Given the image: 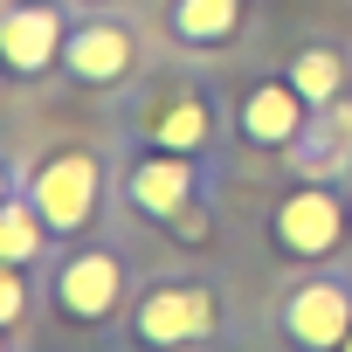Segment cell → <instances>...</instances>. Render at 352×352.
<instances>
[{
	"mask_svg": "<svg viewBox=\"0 0 352 352\" xmlns=\"http://www.w3.org/2000/svg\"><path fill=\"white\" fill-rule=\"evenodd\" d=\"M221 324H228V311L208 276H152L124 304L118 345L124 352H208L221 338Z\"/></svg>",
	"mask_w": 352,
	"mask_h": 352,
	"instance_id": "cell-1",
	"label": "cell"
},
{
	"mask_svg": "<svg viewBox=\"0 0 352 352\" xmlns=\"http://www.w3.org/2000/svg\"><path fill=\"white\" fill-rule=\"evenodd\" d=\"M118 131L131 145H152V152H194V159H208L221 145V111H214V97H208L201 76L166 69V76H138L131 83Z\"/></svg>",
	"mask_w": 352,
	"mask_h": 352,
	"instance_id": "cell-2",
	"label": "cell"
},
{
	"mask_svg": "<svg viewBox=\"0 0 352 352\" xmlns=\"http://www.w3.org/2000/svg\"><path fill=\"white\" fill-rule=\"evenodd\" d=\"M345 242H352V180H297L270 208V249L297 270L338 263Z\"/></svg>",
	"mask_w": 352,
	"mask_h": 352,
	"instance_id": "cell-3",
	"label": "cell"
},
{
	"mask_svg": "<svg viewBox=\"0 0 352 352\" xmlns=\"http://www.w3.org/2000/svg\"><path fill=\"white\" fill-rule=\"evenodd\" d=\"M49 311L76 331H97L111 318H124L131 304V270H124V249L118 242H69L56 263H49Z\"/></svg>",
	"mask_w": 352,
	"mask_h": 352,
	"instance_id": "cell-4",
	"label": "cell"
},
{
	"mask_svg": "<svg viewBox=\"0 0 352 352\" xmlns=\"http://www.w3.org/2000/svg\"><path fill=\"white\" fill-rule=\"evenodd\" d=\"M21 187L42 208V221H49L56 242H83L97 228V214H104V159L83 152V145H49L21 173Z\"/></svg>",
	"mask_w": 352,
	"mask_h": 352,
	"instance_id": "cell-5",
	"label": "cell"
},
{
	"mask_svg": "<svg viewBox=\"0 0 352 352\" xmlns=\"http://www.w3.org/2000/svg\"><path fill=\"white\" fill-rule=\"evenodd\" d=\"M270 318H276V338L290 352H338L345 331H352V270H338V263L297 270L276 290Z\"/></svg>",
	"mask_w": 352,
	"mask_h": 352,
	"instance_id": "cell-6",
	"label": "cell"
},
{
	"mask_svg": "<svg viewBox=\"0 0 352 352\" xmlns=\"http://www.w3.org/2000/svg\"><path fill=\"white\" fill-rule=\"evenodd\" d=\"M208 194V159L194 152H152V145H131L124 152V173H118V201L145 221H173L187 201Z\"/></svg>",
	"mask_w": 352,
	"mask_h": 352,
	"instance_id": "cell-7",
	"label": "cell"
},
{
	"mask_svg": "<svg viewBox=\"0 0 352 352\" xmlns=\"http://www.w3.org/2000/svg\"><path fill=\"white\" fill-rule=\"evenodd\" d=\"M56 69L76 90L138 83V28L124 14H69V35H63V63Z\"/></svg>",
	"mask_w": 352,
	"mask_h": 352,
	"instance_id": "cell-8",
	"label": "cell"
},
{
	"mask_svg": "<svg viewBox=\"0 0 352 352\" xmlns=\"http://www.w3.org/2000/svg\"><path fill=\"white\" fill-rule=\"evenodd\" d=\"M63 35H69L63 0H0V76L42 83L63 63Z\"/></svg>",
	"mask_w": 352,
	"mask_h": 352,
	"instance_id": "cell-9",
	"label": "cell"
},
{
	"mask_svg": "<svg viewBox=\"0 0 352 352\" xmlns=\"http://www.w3.org/2000/svg\"><path fill=\"white\" fill-rule=\"evenodd\" d=\"M304 124H311V104H304V90L283 76V69H270V76H256L242 97H235V138L249 145V152H290L297 138H304Z\"/></svg>",
	"mask_w": 352,
	"mask_h": 352,
	"instance_id": "cell-10",
	"label": "cell"
},
{
	"mask_svg": "<svg viewBox=\"0 0 352 352\" xmlns=\"http://www.w3.org/2000/svg\"><path fill=\"white\" fill-rule=\"evenodd\" d=\"M283 166H290V180H352V97L311 111V124L283 152Z\"/></svg>",
	"mask_w": 352,
	"mask_h": 352,
	"instance_id": "cell-11",
	"label": "cell"
},
{
	"mask_svg": "<svg viewBox=\"0 0 352 352\" xmlns=\"http://www.w3.org/2000/svg\"><path fill=\"white\" fill-rule=\"evenodd\" d=\"M159 21H166V35L187 56H221L249 28V0H166Z\"/></svg>",
	"mask_w": 352,
	"mask_h": 352,
	"instance_id": "cell-12",
	"label": "cell"
},
{
	"mask_svg": "<svg viewBox=\"0 0 352 352\" xmlns=\"http://www.w3.org/2000/svg\"><path fill=\"white\" fill-rule=\"evenodd\" d=\"M283 76L304 90V104H311V111H324V104L352 97V56H345L338 42H304V49H290Z\"/></svg>",
	"mask_w": 352,
	"mask_h": 352,
	"instance_id": "cell-13",
	"label": "cell"
},
{
	"mask_svg": "<svg viewBox=\"0 0 352 352\" xmlns=\"http://www.w3.org/2000/svg\"><path fill=\"white\" fill-rule=\"evenodd\" d=\"M56 249V235H49V221H42V208L28 201V187L21 194H8V201H0V263H42Z\"/></svg>",
	"mask_w": 352,
	"mask_h": 352,
	"instance_id": "cell-14",
	"label": "cell"
},
{
	"mask_svg": "<svg viewBox=\"0 0 352 352\" xmlns=\"http://www.w3.org/2000/svg\"><path fill=\"white\" fill-rule=\"evenodd\" d=\"M28 318H35V270L0 263V331H21Z\"/></svg>",
	"mask_w": 352,
	"mask_h": 352,
	"instance_id": "cell-15",
	"label": "cell"
},
{
	"mask_svg": "<svg viewBox=\"0 0 352 352\" xmlns=\"http://www.w3.org/2000/svg\"><path fill=\"white\" fill-rule=\"evenodd\" d=\"M166 235L180 242V249H208V242H214V208H208V194H201V201H187L180 214H173V221H166Z\"/></svg>",
	"mask_w": 352,
	"mask_h": 352,
	"instance_id": "cell-16",
	"label": "cell"
},
{
	"mask_svg": "<svg viewBox=\"0 0 352 352\" xmlns=\"http://www.w3.org/2000/svg\"><path fill=\"white\" fill-rule=\"evenodd\" d=\"M8 194H21V166H14L8 152H0V201H8Z\"/></svg>",
	"mask_w": 352,
	"mask_h": 352,
	"instance_id": "cell-17",
	"label": "cell"
},
{
	"mask_svg": "<svg viewBox=\"0 0 352 352\" xmlns=\"http://www.w3.org/2000/svg\"><path fill=\"white\" fill-rule=\"evenodd\" d=\"M76 8H111V0H76Z\"/></svg>",
	"mask_w": 352,
	"mask_h": 352,
	"instance_id": "cell-18",
	"label": "cell"
},
{
	"mask_svg": "<svg viewBox=\"0 0 352 352\" xmlns=\"http://www.w3.org/2000/svg\"><path fill=\"white\" fill-rule=\"evenodd\" d=\"M8 338H14V331H0V352H14V345H8Z\"/></svg>",
	"mask_w": 352,
	"mask_h": 352,
	"instance_id": "cell-19",
	"label": "cell"
},
{
	"mask_svg": "<svg viewBox=\"0 0 352 352\" xmlns=\"http://www.w3.org/2000/svg\"><path fill=\"white\" fill-rule=\"evenodd\" d=\"M338 352H352V331H345V345H338Z\"/></svg>",
	"mask_w": 352,
	"mask_h": 352,
	"instance_id": "cell-20",
	"label": "cell"
}]
</instances>
